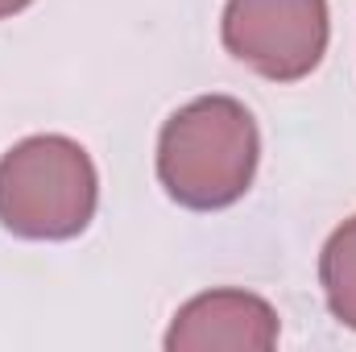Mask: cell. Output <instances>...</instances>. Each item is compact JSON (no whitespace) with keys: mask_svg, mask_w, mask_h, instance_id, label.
<instances>
[{"mask_svg":"<svg viewBox=\"0 0 356 352\" xmlns=\"http://www.w3.org/2000/svg\"><path fill=\"white\" fill-rule=\"evenodd\" d=\"M257 162V120L232 95H199L182 104L158 133V182L186 211H224L245 199Z\"/></svg>","mask_w":356,"mask_h":352,"instance_id":"1","label":"cell"},{"mask_svg":"<svg viewBox=\"0 0 356 352\" xmlns=\"http://www.w3.org/2000/svg\"><path fill=\"white\" fill-rule=\"evenodd\" d=\"M99 203L91 154L63 133H33L0 158V224L21 241H71Z\"/></svg>","mask_w":356,"mask_h":352,"instance_id":"2","label":"cell"},{"mask_svg":"<svg viewBox=\"0 0 356 352\" xmlns=\"http://www.w3.org/2000/svg\"><path fill=\"white\" fill-rule=\"evenodd\" d=\"M224 50L269 83L307 79L332 38L327 0H228L220 21Z\"/></svg>","mask_w":356,"mask_h":352,"instance_id":"3","label":"cell"},{"mask_svg":"<svg viewBox=\"0 0 356 352\" xmlns=\"http://www.w3.org/2000/svg\"><path fill=\"white\" fill-rule=\"evenodd\" d=\"M282 319L253 290H207L182 303L166 332V352H269Z\"/></svg>","mask_w":356,"mask_h":352,"instance_id":"4","label":"cell"},{"mask_svg":"<svg viewBox=\"0 0 356 352\" xmlns=\"http://www.w3.org/2000/svg\"><path fill=\"white\" fill-rule=\"evenodd\" d=\"M319 286L327 311L356 332V216H348L319 253Z\"/></svg>","mask_w":356,"mask_h":352,"instance_id":"5","label":"cell"},{"mask_svg":"<svg viewBox=\"0 0 356 352\" xmlns=\"http://www.w3.org/2000/svg\"><path fill=\"white\" fill-rule=\"evenodd\" d=\"M33 0H0V21H8V17H17V13H25Z\"/></svg>","mask_w":356,"mask_h":352,"instance_id":"6","label":"cell"}]
</instances>
